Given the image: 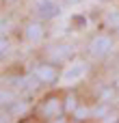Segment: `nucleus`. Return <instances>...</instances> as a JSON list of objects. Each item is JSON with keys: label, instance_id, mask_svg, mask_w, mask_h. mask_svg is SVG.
<instances>
[{"label": "nucleus", "instance_id": "1", "mask_svg": "<svg viewBox=\"0 0 119 123\" xmlns=\"http://www.w3.org/2000/svg\"><path fill=\"white\" fill-rule=\"evenodd\" d=\"M37 119L39 121H54V119H59V117H63V112H65V104H63V97H59V95H50V97H46V99H41V104L37 106Z\"/></svg>", "mask_w": 119, "mask_h": 123}, {"label": "nucleus", "instance_id": "2", "mask_svg": "<svg viewBox=\"0 0 119 123\" xmlns=\"http://www.w3.org/2000/svg\"><path fill=\"white\" fill-rule=\"evenodd\" d=\"M113 37L111 35H95L91 41H89V56L91 58H104L113 52Z\"/></svg>", "mask_w": 119, "mask_h": 123}, {"label": "nucleus", "instance_id": "3", "mask_svg": "<svg viewBox=\"0 0 119 123\" xmlns=\"http://www.w3.org/2000/svg\"><path fill=\"white\" fill-rule=\"evenodd\" d=\"M33 74L37 76V80L41 82V84H54L59 78H61V71H59V67H56V63H37L35 67H33Z\"/></svg>", "mask_w": 119, "mask_h": 123}, {"label": "nucleus", "instance_id": "4", "mask_svg": "<svg viewBox=\"0 0 119 123\" xmlns=\"http://www.w3.org/2000/svg\"><path fill=\"white\" fill-rule=\"evenodd\" d=\"M22 35H24V39H26L28 43H37V41H41V39L46 37V26H43L41 19H33V22H28V24L24 26Z\"/></svg>", "mask_w": 119, "mask_h": 123}, {"label": "nucleus", "instance_id": "5", "mask_svg": "<svg viewBox=\"0 0 119 123\" xmlns=\"http://www.w3.org/2000/svg\"><path fill=\"white\" fill-rule=\"evenodd\" d=\"M35 13L41 17V19H52L61 13V6L56 0H37L35 4Z\"/></svg>", "mask_w": 119, "mask_h": 123}, {"label": "nucleus", "instance_id": "6", "mask_svg": "<svg viewBox=\"0 0 119 123\" xmlns=\"http://www.w3.org/2000/svg\"><path fill=\"white\" fill-rule=\"evenodd\" d=\"M72 54H74V48H72L69 43H59V45L50 48V58H52V63H63V61H67Z\"/></svg>", "mask_w": 119, "mask_h": 123}, {"label": "nucleus", "instance_id": "7", "mask_svg": "<svg viewBox=\"0 0 119 123\" xmlns=\"http://www.w3.org/2000/svg\"><path fill=\"white\" fill-rule=\"evenodd\" d=\"M87 71V63H76V65H72L65 74H63V80H67V82H74V80H78V78H82V74Z\"/></svg>", "mask_w": 119, "mask_h": 123}, {"label": "nucleus", "instance_id": "8", "mask_svg": "<svg viewBox=\"0 0 119 123\" xmlns=\"http://www.w3.org/2000/svg\"><path fill=\"white\" fill-rule=\"evenodd\" d=\"M72 117H74V121H87V119H91L93 117V108H89V106H78L74 112H72Z\"/></svg>", "mask_w": 119, "mask_h": 123}, {"label": "nucleus", "instance_id": "9", "mask_svg": "<svg viewBox=\"0 0 119 123\" xmlns=\"http://www.w3.org/2000/svg\"><path fill=\"white\" fill-rule=\"evenodd\" d=\"M63 104H65V112H74L80 104H78V97H76V93H67L65 97H63Z\"/></svg>", "mask_w": 119, "mask_h": 123}, {"label": "nucleus", "instance_id": "10", "mask_svg": "<svg viewBox=\"0 0 119 123\" xmlns=\"http://www.w3.org/2000/svg\"><path fill=\"white\" fill-rule=\"evenodd\" d=\"M28 110V102H15L11 108H9V115H13V117H20V115H24Z\"/></svg>", "mask_w": 119, "mask_h": 123}, {"label": "nucleus", "instance_id": "11", "mask_svg": "<svg viewBox=\"0 0 119 123\" xmlns=\"http://www.w3.org/2000/svg\"><path fill=\"white\" fill-rule=\"evenodd\" d=\"M106 26L108 28H113V30H119V13L117 11H111V13H106Z\"/></svg>", "mask_w": 119, "mask_h": 123}, {"label": "nucleus", "instance_id": "12", "mask_svg": "<svg viewBox=\"0 0 119 123\" xmlns=\"http://www.w3.org/2000/svg\"><path fill=\"white\" fill-rule=\"evenodd\" d=\"M104 119H106L104 123H117V121H119V117H117V115H111V112H108V115H106Z\"/></svg>", "mask_w": 119, "mask_h": 123}, {"label": "nucleus", "instance_id": "13", "mask_svg": "<svg viewBox=\"0 0 119 123\" xmlns=\"http://www.w3.org/2000/svg\"><path fill=\"white\" fill-rule=\"evenodd\" d=\"M50 123H69V121H65L63 117H59V119H54V121H50Z\"/></svg>", "mask_w": 119, "mask_h": 123}, {"label": "nucleus", "instance_id": "14", "mask_svg": "<svg viewBox=\"0 0 119 123\" xmlns=\"http://www.w3.org/2000/svg\"><path fill=\"white\" fill-rule=\"evenodd\" d=\"M113 86H115V89H117V91H119V76H117V78H115V82H113Z\"/></svg>", "mask_w": 119, "mask_h": 123}, {"label": "nucleus", "instance_id": "15", "mask_svg": "<svg viewBox=\"0 0 119 123\" xmlns=\"http://www.w3.org/2000/svg\"><path fill=\"white\" fill-rule=\"evenodd\" d=\"M63 2H67V4H76V2H80V0H63Z\"/></svg>", "mask_w": 119, "mask_h": 123}, {"label": "nucleus", "instance_id": "16", "mask_svg": "<svg viewBox=\"0 0 119 123\" xmlns=\"http://www.w3.org/2000/svg\"><path fill=\"white\" fill-rule=\"evenodd\" d=\"M100 2H106V0H100Z\"/></svg>", "mask_w": 119, "mask_h": 123}]
</instances>
